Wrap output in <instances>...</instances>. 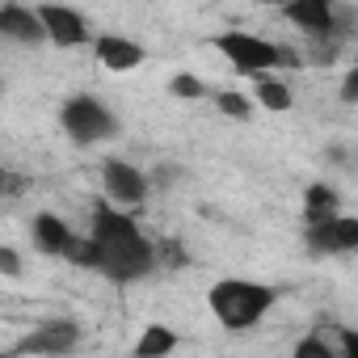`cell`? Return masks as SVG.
<instances>
[{
	"label": "cell",
	"mask_w": 358,
	"mask_h": 358,
	"mask_svg": "<svg viewBox=\"0 0 358 358\" xmlns=\"http://www.w3.org/2000/svg\"><path fill=\"white\" fill-rule=\"evenodd\" d=\"M89 236L97 241L101 249V274L110 282H139L156 270V245L135 228V220L127 211H114L110 203H93V215H89Z\"/></svg>",
	"instance_id": "6da1fadb"
},
{
	"label": "cell",
	"mask_w": 358,
	"mask_h": 358,
	"mask_svg": "<svg viewBox=\"0 0 358 358\" xmlns=\"http://www.w3.org/2000/svg\"><path fill=\"white\" fill-rule=\"evenodd\" d=\"M278 291L253 278H220L207 291V308L215 312V320L224 329H253L270 308H274Z\"/></svg>",
	"instance_id": "7a4b0ae2"
},
{
	"label": "cell",
	"mask_w": 358,
	"mask_h": 358,
	"mask_svg": "<svg viewBox=\"0 0 358 358\" xmlns=\"http://www.w3.org/2000/svg\"><path fill=\"white\" fill-rule=\"evenodd\" d=\"M211 47L236 68V72H249V76H262V72H274V68H299V59L278 47V43H266L249 30H224L211 38Z\"/></svg>",
	"instance_id": "3957f363"
},
{
	"label": "cell",
	"mask_w": 358,
	"mask_h": 358,
	"mask_svg": "<svg viewBox=\"0 0 358 358\" xmlns=\"http://www.w3.org/2000/svg\"><path fill=\"white\" fill-rule=\"evenodd\" d=\"M59 127L68 131V139L72 143H80V148H93V143H101V139H114L118 135V118H114V110L110 106H101L97 97H89V93H80V97H68L64 101V110H59Z\"/></svg>",
	"instance_id": "277c9868"
},
{
	"label": "cell",
	"mask_w": 358,
	"mask_h": 358,
	"mask_svg": "<svg viewBox=\"0 0 358 358\" xmlns=\"http://www.w3.org/2000/svg\"><path fill=\"white\" fill-rule=\"evenodd\" d=\"M303 245H308L316 257L358 253V215H333V220L303 224Z\"/></svg>",
	"instance_id": "5b68a950"
},
{
	"label": "cell",
	"mask_w": 358,
	"mask_h": 358,
	"mask_svg": "<svg viewBox=\"0 0 358 358\" xmlns=\"http://www.w3.org/2000/svg\"><path fill=\"white\" fill-rule=\"evenodd\" d=\"M101 186H106V199L118 203V207H139L148 199V190H152L148 173H139L127 160H106L101 164Z\"/></svg>",
	"instance_id": "8992f818"
},
{
	"label": "cell",
	"mask_w": 358,
	"mask_h": 358,
	"mask_svg": "<svg viewBox=\"0 0 358 358\" xmlns=\"http://www.w3.org/2000/svg\"><path fill=\"white\" fill-rule=\"evenodd\" d=\"M76 341H80V324L76 320H43L9 354H68V350H76Z\"/></svg>",
	"instance_id": "52a82bcc"
},
{
	"label": "cell",
	"mask_w": 358,
	"mask_h": 358,
	"mask_svg": "<svg viewBox=\"0 0 358 358\" xmlns=\"http://www.w3.org/2000/svg\"><path fill=\"white\" fill-rule=\"evenodd\" d=\"M282 17L308 38H333L337 30V0H287Z\"/></svg>",
	"instance_id": "ba28073f"
},
{
	"label": "cell",
	"mask_w": 358,
	"mask_h": 358,
	"mask_svg": "<svg viewBox=\"0 0 358 358\" xmlns=\"http://www.w3.org/2000/svg\"><path fill=\"white\" fill-rule=\"evenodd\" d=\"M38 17H43V26H47V38H51V47H85L89 43V22L76 13V9H68V5H38Z\"/></svg>",
	"instance_id": "9c48e42d"
},
{
	"label": "cell",
	"mask_w": 358,
	"mask_h": 358,
	"mask_svg": "<svg viewBox=\"0 0 358 358\" xmlns=\"http://www.w3.org/2000/svg\"><path fill=\"white\" fill-rule=\"evenodd\" d=\"M0 30H5L13 43H26V47L51 43V38H47V26H43V17H38V9H22L17 0H5V9H0Z\"/></svg>",
	"instance_id": "30bf717a"
},
{
	"label": "cell",
	"mask_w": 358,
	"mask_h": 358,
	"mask_svg": "<svg viewBox=\"0 0 358 358\" xmlns=\"http://www.w3.org/2000/svg\"><path fill=\"white\" fill-rule=\"evenodd\" d=\"M93 51H97L101 68H110V72H135V68L143 64V47L131 43V38H122V34H101V38H93Z\"/></svg>",
	"instance_id": "8fae6325"
},
{
	"label": "cell",
	"mask_w": 358,
	"mask_h": 358,
	"mask_svg": "<svg viewBox=\"0 0 358 358\" xmlns=\"http://www.w3.org/2000/svg\"><path fill=\"white\" fill-rule=\"evenodd\" d=\"M30 236H34L38 253H47V257H64L76 232H72L55 211H38V215H34V224H30Z\"/></svg>",
	"instance_id": "7c38bea8"
},
{
	"label": "cell",
	"mask_w": 358,
	"mask_h": 358,
	"mask_svg": "<svg viewBox=\"0 0 358 358\" xmlns=\"http://www.w3.org/2000/svg\"><path fill=\"white\" fill-rule=\"evenodd\" d=\"M333 215H341V194H337L333 186H324V182L308 186V190H303V224L333 220Z\"/></svg>",
	"instance_id": "4fadbf2b"
},
{
	"label": "cell",
	"mask_w": 358,
	"mask_h": 358,
	"mask_svg": "<svg viewBox=\"0 0 358 358\" xmlns=\"http://www.w3.org/2000/svg\"><path fill=\"white\" fill-rule=\"evenodd\" d=\"M253 97H257V106H266L270 114H287V110L295 106L291 89H287L282 80H274L270 72H262V76H257V85H253Z\"/></svg>",
	"instance_id": "5bb4252c"
},
{
	"label": "cell",
	"mask_w": 358,
	"mask_h": 358,
	"mask_svg": "<svg viewBox=\"0 0 358 358\" xmlns=\"http://www.w3.org/2000/svg\"><path fill=\"white\" fill-rule=\"evenodd\" d=\"M169 350H177V337L164 324H148L135 341V358H156V354H169Z\"/></svg>",
	"instance_id": "9a60e30c"
},
{
	"label": "cell",
	"mask_w": 358,
	"mask_h": 358,
	"mask_svg": "<svg viewBox=\"0 0 358 358\" xmlns=\"http://www.w3.org/2000/svg\"><path fill=\"white\" fill-rule=\"evenodd\" d=\"M215 106H220V114H228V118H236V122H249V114H253V101H249L241 89H220V93H215Z\"/></svg>",
	"instance_id": "2e32d148"
},
{
	"label": "cell",
	"mask_w": 358,
	"mask_h": 358,
	"mask_svg": "<svg viewBox=\"0 0 358 358\" xmlns=\"http://www.w3.org/2000/svg\"><path fill=\"white\" fill-rule=\"evenodd\" d=\"M64 257H68L72 266H85V270H97V266H101V249H97L93 236H72V245H68Z\"/></svg>",
	"instance_id": "e0dca14e"
},
{
	"label": "cell",
	"mask_w": 358,
	"mask_h": 358,
	"mask_svg": "<svg viewBox=\"0 0 358 358\" xmlns=\"http://www.w3.org/2000/svg\"><path fill=\"white\" fill-rule=\"evenodd\" d=\"M169 93L182 97V101H199V97H207V85H203L199 76H190V72H177V76L169 80Z\"/></svg>",
	"instance_id": "ac0fdd59"
},
{
	"label": "cell",
	"mask_w": 358,
	"mask_h": 358,
	"mask_svg": "<svg viewBox=\"0 0 358 358\" xmlns=\"http://www.w3.org/2000/svg\"><path fill=\"white\" fill-rule=\"evenodd\" d=\"M156 257H160L169 270H186V266H190V257H186V245H182V241H160V245H156Z\"/></svg>",
	"instance_id": "d6986e66"
},
{
	"label": "cell",
	"mask_w": 358,
	"mask_h": 358,
	"mask_svg": "<svg viewBox=\"0 0 358 358\" xmlns=\"http://www.w3.org/2000/svg\"><path fill=\"white\" fill-rule=\"evenodd\" d=\"M295 354H299V358H337V350H333L329 341H320V337H303V341L295 345Z\"/></svg>",
	"instance_id": "ffe728a7"
},
{
	"label": "cell",
	"mask_w": 358,
	"mask_h": 358,
	"mask_svg": "<svg viewBox=\"0 0 358 358\" xmlns=\"http://www.w3.org/2000/svg\"><path fill=\"white\" fill-rule=\"evenodd\" d=\"M0 274H5V278H17L22 274V262H17V249H0Z\"/></svg>",
	"instance_id": "44dd1931"
},
{
	"label": "cell",
	"mask_w": 358,
	"mask_h": 358,
	"mask_svg": "<svg viewBox=\"0 0 358 358\" xmlns=\"http://www.w3.org/2000/svg\"><path fill=\"white\" fill-rule=\"evenodd\" d=\"M341 101L358 106V68H350V72H345V80H341Z\"/></svg>",
	"instance_id": "7402d4cb"
},
{
	"label": "cell",
	"mask_w": 358,
	"mask_h": 358,
	"mask_svg": "<svg viewBox=\"0 0 358 358\" xmlns=\"http://www.w3.org/2000/svg\"><path fill=\"white\" fill-rule=\"evenodd\" d=\"M337 345H341V354L358 358V329H341V333H337Z\"/></svg>",
	"instance_id": "603a6c76"
},
{
	"label": "cell",
	"mask_w": 358,
	"mask_h": 358,
	"mask_svg": "<svg viewBox=\"0 0 358 358\" xmlns=\"http://www.w3.org/2000/svg\"><path fill=\"white\" fill-rule=\"evenodd\" d=\"M22 186H26V177H17V173H5V194H9V199H17V194H22Z\"/></svg>",
	"instance_id": "cb8c5ba5"
}]
</instances>
